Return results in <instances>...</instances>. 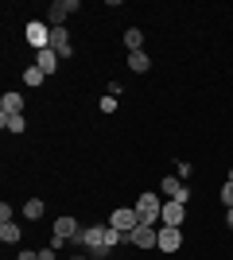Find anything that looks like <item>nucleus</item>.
I'll use <instances>...</instances> for the list:
<instances>
[{
	"mask_svg": "<svg viewBox=\"0 0 233 260\" xmlns=\"http://www.w3.org/2000/svg\"><path fill=\"white\" fill-rule=\"evenodd\" d=\"M74 237H82V233H78V221H74V217H58V221H55V241H51V249H62V245H66V241H74Z\"/></svg>",
	"mask_w": 233,
	"mask_h": 260,
	"instance_id": "4",
	"label": "nucleus"
},
{
	"mask_svg": "<svg viewBox=\"0 0 233 260\" xmlns=\"http://www.w3.org/2000/svg\"><path fill=\"white\" fill-rule=\"evenodd\" d=\"M190 171H194V167H190L187 159H179V163H175V175H179V179H183V183H187V179H190Z\"/></svg>",
	"mask_w": 233,
	"mask_h": 260,
	"instance_id": "20",
	"label": "nucleus"
},
{
	"mask_svg": "<svg viewBox=\"0 0 233 260\" xmlns=\"http://www.w3.org/2000/svg\"><path fill=\"white\" fill-rule=\"evenodd\" d=\"M109 225H113V229H121L124 237H128V245H132V233L140 229V214H136V206H121V210H113Z\"/></svg>",
	"mask_w": 233,
	"mask_h": 260,
	"instance_id": "2",
	"label": "nucleus"
},
{
	"mask_svg": "<svg viewBox=\"0 0 233 260\" xmlns=\"http://www.w3.org/2000/svg\"><path fill=\"white\" fill-rule=\"evenodd\" d=\"M132 245H136V249H159V229L140 225V229L132 233Z\"/></svg>",
	"mask_w": 233,
	"mask_h": 260,
	"instance_id": "9",
	"label": "nucleus"
},
{
	"mask_svg": "<svg viewBox=\"0 0 233 260\" xmlns=\"http://www.w3.org/2000/svg\"><path fill=\"white\" fill-rule=\"evenodd\" d=\"M229 183H233V167H229Z\"/></svg>",
	"mask_w": 233,
	"mask_h": 260,
	"instance_id": "27",
	"label": "nucleus"
},
{
	"mask_svg": "<svg viewBox=\"0 0 233 260\" xmlns=\"http://www.w3.org/2000/svg\"><path fill=\"white\" fill-rule=\"evenodd\" d=\"M159 190H163L171 202H187L190 198V190H187V183L179 179V175H163V183H159Z\"/></svg>",
	"mask_w": 233,
	"mask_h": 260,
	"instance_id": "6",
	"label": "nucleus"
},
{
	"mask_svg": "<svg viewBox=\"0 0 233 260\" xmlns=\"http://www.w3.org/2000/svg\"><path fill=\"white\" fill-rule=\"evenodd\" d=\"M159 221H163V225H171V229H183V221H187V202H171V198H167Z\"/></svg>",
	"mask_w": 233,
	"mask_h": 260,
	"instance_id": "5",
	"label": "nucleus"
},
{
	"mask_svg": "<svg viewBox=\"0 0 233 260\" xmlns=\"http://www.w3.org/2000/svg\"><path fill=\"white\" fill-rule=\"evenodd\" d=\"M51 51H55L58 58H70V54H74V47H70V31H66V27H51Z\"/></svg>",
	"mask_w": 233,
	"mask_h": 260,
	"instance_id": "8",
	"label": "nucleus"
},
{
	"mask_svg": "<svg viewBox=\"0 0 233 260\" xmlns=\"http://www.w3.org/2000/svg\"><path fill=\"white\" fill-rule=\"evenodd\" d=\"M0 241H4V245H16V241H20V225L4 221V225H0Z\"/></svg>",
	"mask_w": 233,
	"mask_h": 260,
	"instance_id": "18",
	"label": "nucleus"
},
{
	"mask_svg": "<svg viewBox=\"0 0 233 260\" xmlns=\"http://www.w3.org/2000/svg\"><path fill=\"white\" fill-rule=\"evenodd\" d=\"M82 245H86L89 252H93V249H101V245H105V225H93V229H86V233H82Z\"/></svg>",
	"mask_w": 233,
	"mask_h": 260,
	"instance_id": "13",
	"label": "nucleus"
},
{
	"mask_svg": "<svg viewBox=\"0 0 233 260\" xmlns=\"http://www.w3.org/2000/svg\"><path fill=\"white\" fill-rule=\"evenodd\" d=\"M43 70H39V66H27V70H23V82H27V86H43Z\"/></svg>",
	"mask_w": 233,
	"mask_h": 260,
	"instance_id": "19",
	"label": "nucleus"
},
{
	"mask_svg": "<svg viewBox=\"0 0 233 260\" xmlns=\"http://www.w3.org/2000/svg\"><path fill=\"white\" fill-rule=\"evenodd\" d=\"M124 47H128V54L144 51V31H140V27H128V31H124Z\"/></svg>",
	"mask_w": 233,
	"mask_h": 260,
	"instance_id": "15",
	"label": "nucleus"
},
{
	"mask_svg": "<svg viewBox=\"0 0 233 260\" xmlns=\"http://www.w3.org/2000/svg\"><path fill=\"white\" fill-rule=\"evenodd\" d=\"M128 70H132V74H148V70H152V58H148L144 51H132L128 54Z\"/></svg>",
	"mask_w": 233,
	"mask_h": 260,
	"instance_id": "14",
	"label": "nucleus"
},
{
	"mask_svg": "<svg viewBox=\"0 0 233 260\" xmlns=\"http://www.w3.org/2000/svg\"><path fill=\"white\" fill-rule=\"evenodd\" d=\"M225 221H229V229H233V210H225Z\"/></svg>",
	"mask_w": 233,
	"mask_h": 260,
	"instance_id": "26",
	"label": "nucleus"
},
{
	"mask_svg": "<svg viewBox=\"0 0 233 260\" xmlns=\"http://www.w3.org/2000/svg\"><path fill=\"white\" fill-rule=\"evenodd\" d=\"M222 202H225V210H233V183L225 179V186H222Z\"/></svg>",
	"mask_w": 233,
	"mask_h": 260,
	"instance_id": "21",
	"label": "nucleus"
},
{
	"mask_svg": "<svg viewBox=\"0 0 233 260\" xmlns=\"http://www.w3.org/2000/svg\"><path fill=\"white\" fill-rule=\"evenodd\" d=\"M159 249H163V252H179V249H183V229L163 225V229H159Z\"/></svg>",
	"mask_w": 233,
	"mask_h": 260,
	"instance_id": "10",
	"label": "nucleus"
},
{
	"mask_svg": "<svg viewBox=\"0 0 233 260\" xmlns=\"http://www.w3.org/2000/svg\"><path fill=\"white\" fill-rule=\"evenodd\" d=\"M4 221H12V206L8 202H0V225H4Z\"/></svg>",
	"mask_w": 233,
	"mask_h": 260,
	"instance_id": "23",
	"label": "nucleus"
},
{
	"mask_svg": "<svg viewBox=\"0 0 233 260\" xmlns=\"http://www.w3.org/2000/svg\"><path fill=\"white\" fill-rule=\"evenodd\" d=\"M136 214H140V225H155V221H159V214H163V202H159V194L144 190V194L136 198Z\"/></svg>",
	"mask_w": 233,
	"mask_h": 260,
	"instance_id": "1",
	"label": "nucleus"
},
{
	"mask_svg": "<svg viewBox=\"0 0 233 260\" xmlns=\"http://www.w3.org/2000/svg\"><path fill=\"white\" fill-rule=\"evenodd\" d=\"M16 260H39V252H31V249H23V252H20V256H16Z\"/></svg>",
	"mask_w": 233,
	"mask_h": 260,
	"instance_id": "24",
	"label": "nucleus"
},
{
	"mask_svg": "<svg viewBox=\"0 0 233 260\" xmlns=\"http://www.w3.org/2000/svg\"><path fill=\"white\" fill-rule=\"evenodd\" d=\"M27 43L35 47V51H47L51 47V23H27Z\"/></svg>",
	"mask_w": 233,
	"mask_h": 260,
	"instance_id": "7",
	"label": "nucleus"
},
{
	"mask_svg": "<svg viewBox=\"0 0 233 260\" xmlns=\"http://www.w3.org/2000/svg\"><path fill=\"white\" fill-rule=\"evenodd\" d=\"M70 12H78V0H55V4L47 8V23H51V27H66Z\"/></svg>",
	"mask_w": 233,
	"mask_h": 260,
	"instance_id": "3",
	"label": "nucleus"
},
{
	"mask_svg": "<svg viewBox=\"0 0 233 260\" xmlns=\"http://www.w3.org/2000/svg\"><path fill=\"white\" fill-rule=\"evenodd\" d=\"M39 260H55V249H43V252H39Z\"/></svg>",
	"mask_w": 233,
	"mask_h": 260,
	"instance_id": "25",
	"label": "nucleus"
},
{
	"mask_svg": "<svg viewBox=\"0 0 233 260\" xmlns=\"http://www.w3.org/2000/svg\"><path fill=\"white\" fill-rule=\"evenodd\" d=\"M101 113H117V98H113V93H109V98H101Z\"/></svg>",
	"mask_w": 233,
	"mask_h": 260,
	"instance_id": "22",
	"label": "nucleus"
},
{
	"mask_svg": "<svg viewBox=\"0 0 233 260\" xmlns=\"http://www.w3.org/2000/svg\"><path fill=\"white\" fill-rule=\"evenodd\" d=\"M0 128H4V132H23V128H27V120H23V113H16V117H0Z\"/></svg>",
	"mask_w": 233,
	"mask_h": 260,
	"instance_id": "17",
	"label": "nucleus"
},
{
	"mask_svg": "<svg viewBox=\"0 0 233 260\" xmlns=\"http://www.w3.org/2000/svg\"><path fill=\"white\" fill-rule=\"evenodd\" d=\"M23 217H27V221H39V217H43V198H27V202H23Z\"/></svg>",
	"mask_w": 233,
	"mask_h": 260,
	"instance_id": "16",
	"label": "nucleus"
},
{
	"mask_svg": "<svg viewBox=\"0 0 233 260\" xmlns=\"http://www.w3.org/2000/svg\"><path fill=\"white\" fill-rule=\"evenodd\" d=\"M16 113H23V98L20 93H4L0 98V117H16Z\"/></svg>",
	"mask_w": 233,
	"mask_h": 260,
	"instance_id": "11",
	"label": "nucleus"
},
{
	"mask_svg": "<svg viewBox=\"0 0 233 260\" xmlns=\"http://www.w3.org/2000/svg\"><path fill=\"white\" fill-rule=\"evenodd\" d=\"M35 54H39V58H35V66H39L43 74H55V66L62 62V58H58V54L51 51V47H47V51H35Z\"/></svg>",
	"mask_w": 233,
	"mask_h": 260,
	"instance_id": "12",
	"label": "nucleus"
}]
</instances>
